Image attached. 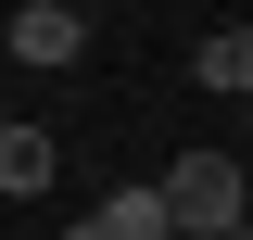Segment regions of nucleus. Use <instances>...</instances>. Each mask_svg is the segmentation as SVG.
<instances>
[{
  "instance_id": "nucleus-1",
  "label": "nucleus",
  "mask_w": 253,
  "mask_h": 240,
  "mask_svg": "<svg viewBox=\"0 0 253 240\" xmlns=\"http://www.w3.org/2000/svg\"><path fill=\"white\" fill-rule=\"evenodd\" d=\"M165 215H177V240H241L253 215H241V164H228V152H177V164H165Z\"/></svg>"
},
{
  "instance_id": "nucleus-2",
  "label": "nucleus",
  "mask_w": 253,
  "mask_h": 240,
  "mask_svg": "<svg viewBox=\"0 0 253 240\" xmlns=\"http://www.w3.org/2000/svg\"><path fill=\"white\" fill-rule=\"evenodd\" d=\"M76 51H89L76 0H13V63H76Z\"/></svg>"
},
{
  "instance_id": "nucleus-3",
  "label": "nucleus",
  "mask_w": 253,
  "mask_h": 240,
  "mask_svg": "<svg viewBox=\"0 0 253 240\" xmlns=\"http://www.w3.org/2000/svg\"><path fill=\"white\" fill-rule=\"evenodd\" d=\"M38 190H51V139L26 114H0V202H38Z\"/></svg>"
},
{
  "instance_id": "nucleus-4",
  "label": "nucleus",
  "mask_w": 253,
  "mask_h": 240,
  "mask_svg": "<svg viewBox=\"0 0 253 240\" xmlns=\"http://www.w3.org/2000/svg\"><path fill=\"white\" fill-rule=\"evenodd\" d=\"M190 76H203V89H228V101H253V26H215L203 51H190Z\"/></svg>"
},
{
  "instance_id": "nucleus-5",
  "label": "nucleus",
  "mask_w": 253,
  "mask_h": 240,
  "mask_svg": "<svg viewBox=\"0 0 253 240\" xmlns=\"http://www.w3.org/2000/svg\"><path fill=\"white\" fill-rule=\"evenodd\" d=\"M101 240H177L165 190H152V177H139V190H114V202H101Z\"/></svg>"
},
{
  "instance_id": "nucleus-6",
  "label": "nucleus",
  "mask_w": 253,
  "mask_h": 240,
  "mask_svg": "<svg viewBox=\"0 0 253 240\" xmlns=\"http://www.w3.org/2000/svg\"><path fill=\"white\" fill-rule=\"evenodd\" d=\"M76 240H101V215H89V228H76Z\"/></svg>"
}]
</instances>
